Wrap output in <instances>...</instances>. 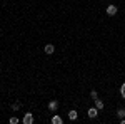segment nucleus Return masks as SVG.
Segmentation results:
<instances>
[{"mask_svg":"<svg viewBox=\"0 0 125 124\" xmlns=\"http://www.w3.org/2000/svg\"><path fill=\"white\" fill-rule=\"evenodd\" d=\"M107 15H110V17H114V15H117V12H118V9H117V5H107Z\"/></svg>","mask_w":125,"mask_h":124,"instance_id":"obj_1","label":"nucleus"},{"mask_svg":"<svg viewBox=\"0 0 125 124\" xmlns=\"http://www.w3.org/2000/svg\"><path fill=\"white\" fill-rule=\"evenodd\" d=\"M22 123H23V124H32V123H33V116H32V112H25L23 119H22Z\"/></svg>","mask_w":125,"mask_h":124,"instance_id":"obj_2","label":"nucleus"},{"mask_svg":"<svg viewBox=\"0 0 125 124\" xmlns=\"http://www.w3.org/2000/svg\"><path fill=\"white\" fill-rule=\"evenodd\" d=\"M87 114H88V117H90V119H95L97 114H98V109H97L95 106H94V107H90V109L87 111Z\"/></svg>","mask_w":125,"mask_h":124,"instance_id":"obj_3","label":"nucleus"},{"mask_svg":"<svg viewBox=\"0 0 125 124\" xmlns=\"http://www.w3.org/2000/svg\"><path fill=\"white\" fill-rule=\"evenodd\" d=\"M57 109H58V102L57 101H50V102H48V111H50V112H55Z\"/></svg>","mask_w":125,"mask_h":124,"instance_id":"obj_4","label":"nucleus"},{"mask_svg":"<svg viewBox=\"0 0 125 124\" xmlns=\"http://www.w3.org/2000/svg\"><path fill=\"white\" fill-rule=\"evenodd\" d=\"M43 50H45V54H47V55H52V54H53V52H55V47H53V45H52V44H47V45H45V49H43Z\"/></svg>","mask_w":125,"mask_h":124,"instance_id":"obj_5","label":"nucleus"},{"mask_svg":"<svg viewBox=\"0 0 125 124\" xmlns=\"http://www.w3.org/2000/svg\"><path fill=\"white\" fill-rule=\"evenodd\" d=\"M77 117H78V112L75 111V109H72V111H68V119H70V121H75Z\"/></svg>","mask_w":125,"mask_h":124,"instance_id":"obj_6","label":"nucleus"},{"mask_svg":"<svg viewBox=\"0 0 125 124\" xmlns=\"http://www.w3.org/2000/svg\"><path fill=\"white\" fill-rule=\"evenodd\" d=\"M94 102H95V107L98 109V111H102V109H104V106H105V104H104V101H102V99H98V97H97Z\"/></svg>","mask_w":125,"mask_h":124,"instance_id":"obj_7","label":"nucleus"},{"mask_svg":"<svg viewBox=\"0 0 125 124\" xmlns=\"http://www.w3.org/2000/svg\"><path fill=\"white\" fill-rule=\"evenodd\" d=\"M52 123H53V124H62V123H63V119H62L60 116H53V117H52Z\"/></svg>","mask_w":125,"mask_h":124,"instance_id":"obj_8","label":"nucleus"},{"mask_svg":"<svg viewBox=\"0 0 125 124\" xmlns=\"http://www.w3.org/2000/svg\"><path fill=\"white\" fill-rule=\"evenodd\" d=\"M117 116H118L120 119H122V117H125V109H124V107H120V109L117 111Z\"/></svg>","mask_w":125,"mask_h":124,"instance_id":"obj_9","label":"nucleus"},{"mask_svg":"<svg viewBox=\"0 0 125 124\" xmlns=\"http://www.w3.org/2000/svg\"><path fill=\"white\" fill-rule=\"evenodd\" d=\"M9 123H10V124H17V123H19V117H15V116H13V117H10Z\"/></svg>","mask_w":125,"mask_h":124,"instance_id":"obj_10","label":"nucleus"},{"mask_svg":"<svg viewBox=\"0 0 125 124\" xmlns=\"http://www.w3.org/2000/svg\"><path fill=\"white\" fill-rule=\"evenodd\" d=\"M90 97H92V99L95 101L97 97H98V94H97V91H90Z\"/></svg>","mask_w":125,"mask_h":124,"instance_id":"obj_11","label":"nucleus"},{"mask_svg":"<svg viewBox=\"0 0 125 124\" xmlns=\"http://www.w3.org/2000/svg\"><path fill=\"white\" fill-rule=\"evenodd\" d=\"M120 94H122V97H125V82L120 86Z\"/></svg>","mask_w":125,"mask_h":124,"instance_id":"obj_12","label":"nucleus"},{"mask_svg":"<svg viewBox=\"0 0 125 124\" xmlns=\"http://www.w3.org/2000/svg\"><path fill=\"white\" fill-rule=\"evenodd\" d=\"M12 109H13V111H17V109H20V102H15V104L12 106Z\"/></svg>","mask_w":125,"mask_h":124,"instance_id":"obj_13","label":"nucleus"}]
</instances>
